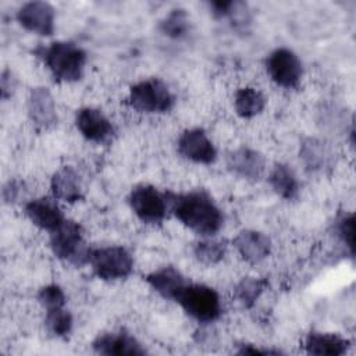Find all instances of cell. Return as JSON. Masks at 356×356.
<instances>
[{
  "label": "cell",
  "mask_w": 356,
  "mask_h": 356,
  "mask_svg": "<svg viewBox=\"0 0 356 356\" xmlns=\"http://www.w3.org/2000/svg\"><path fill=\"white\" fill-rule=\"evenodd\" d=\"M145 282L154 291L160 298L172 300L178 298L181 291L189 282L188 278L174 266H163L150 271L145 277Z\"/></svg>",
  "instance_id": "obj_18"
},
{
  "label": "cell",
  "mask_w": 356,
  "mask_h": 356,
  "mask_svg": "<svg viewBox=\"0 0 356 356\" xmlns=\"http://www.w3.org/2000/svg\"><path fill=\"white\" fill-rule=\"evenodd\" d=\"M207 6H209V10H210V13L214 18L222 19V18H228L229 10H231V6H232V0L209 1Z\"/></svg>",
  "instance_id": "obj_31"
},
{
  "label": "cell",
  "mask_w": 356,
  "mask_h": 356,
  "mask_svg": "<svg viewBox=\"0 0 356 356\" xmlns=\"http://www.w3.org/2000/svg\"><path fill=\"white\" fill-rule=\"evenodd\" d=\"M178 154L195 164L210 165L218 159V150L203 128L195 127L182 131L177 139Z\"/></svg>",
  "instance_id": "obj_10"
},
{
  "label": "cell",
  "mask_w": 356,
  "mask_h": 356,
  "mask_svg": "<svg viewBox=\"0 0 356 356\" xmlns=\"http://www.w3.org/2000/svg\"><path fill=\"white\" fill-rule=\"evenodd\" d=\"M236 353H239V355H280L281 350L260 348L253 343H241Z\"/></svg>",
  "instance_id": "obj_32"
},
{
  "label": "cell",
  "mask_w": 356,
  "mask_h": 356,
  "mask_svg": "<svg viewBox=\"0 0 356 356\" xmlns=\"http://www.w3.org/2000/svg\"><path fill=\"white\" fill-rule=\"evenodd\" d=\"M267 106V97L254 86H242L234 95V110L238 117L250 120L260 115Z\"/></svg>",
  "instance_id": "obj_22"
},
{
  "label": "cell",
  "mask_w": 356,
  "mask_h": 356,
  "mask_svg": "<svg viewBox=\"0 0 356 356\" xmlns=\"http://www.w3.org/2000/svg\"><path fill=\"white\" fill-rule=\"evenodd\" d=\"M74 122L81 136L96 145H108L117 135L113 121L97 107L85 106L78 108Z\"/></svg>",
  "instance_id": "obj_9"
},
{
  "label": "cell",
  "mask_w": 356,
  "mask_h": 356,
  "mask_svg": "<svg viewBox=\"0 0 356 356\" xmlns=\"http://www.w3.org/2000/svg\"><path fill=\"white\" fill-rule=\"evenodd\" d=\"M303 348L309 355L342 356L350 348V341L337 332L310 331L303 338Z\"/></svg>",
  "instance_id": "obj_20"
},
{
  "label": "cell",
  "mask_w": 356,
  "mask_h": 356,
  "mask_svg": "<svg viewBox=\"0 0 356 356\" xmlns=\"http://www.w3.org/2000/svg\"><path fill=\"white\" fill-rule=\"evenodd\" d=\"M15 19L25 31L39 36L49 38L56 31V11L46 1L24 3L15 14Z\"/></svg>",
  "instance_id": "obj_12"
},
{
  "label": "cell",
  "mask_w": 356,
  "mask_h": 356,
  "mask_svg": "<svg viewBox=\"0 0 356 356\" xmlns=\"http://www.w3.org/2000/svg\"><path fill=\"white\" fill-rule=\"evenodd\" d=\"M35 56L46 67L54 82L75 83L85 75L88 53L70 40H54L35 49Z\"/></svg>",
  "instance_id": "obj_2"
},
{
  "label": "cell",
  "mask_w": 356,
  "mask_h": 356,
  "mask_svg": "<svg viewBox=\"0 0 356 356\" xmlns=\"http://www.w3.org/2000/svg\"><path fill=\"white\" fill-rule=\"evenodd\" d=\"M17 88V79L14 74L10 70H3L1 78H0V92H1V99L7 102L15 92Z\"/></svg>",
  "instance_id": "obj_30"
},
{
  "label": "cell",
  "mask_w": 356,
  "mask_h": 356,
  "mask_svg": "<svg viewBox=\"0 0 356 356\" xmlns=\"http://www.w3.org/2000/svg\"><path fill=\"white\" fill-rule=\"evenodd\" d=\"M299 157L305 168L310 172H324L334 164V152L323 139L305 138L299 146Z\"/></svg>",
  "instance_id": "obj_19"
},
{
  "label": "cell",
  "mask_w": 356,
  "mask_h": 356,
  "mask_svg": "<svg viewBox=\"0 0 356 356\" xmlns=\"http://www.w3.org/2000/svg\"><path fill=\"white\" fill-rule=\"evenodd\" d=\"M177 103V97L170 86L157 76L145 78L129 86L127 104L139 114H165Z\"/></svg>",
  "instance_id": "obj_4"
},
{
  "label": "cell",
  "mask_w": 356,
  "mask_h": 356,
  "mask_svg": "<svg viewBox=\"0 0 356 356\" xmlns=\"http://www.w3.org/2000/svg\"><path fill=\"white\" fill-rule=\"evenodd\" d=\"M175 303L202 327L218 321L224 313L220 293L206 284L189 281L175 299Z\"/></svg>",
  "instance_id": "obj_3"
},
{
  "label": "cell",
  "mask_w": 356,
  "mask_h": 356,
  "mask_svg": "<svg viewBox=\"0 0 356 356\" xmlns=\"http://www.w3.org/2000/svg\"><path fill=\"white\" fill-rule=\"evenodd\" d=\"M264 68L271 82L278 88L298 89L303 79V63L289 47H277L264 60Z\"/></svg>",
  "instance_id": "obj_8"
},
{
  "label": "cell",
  "mask_w": 356,
  "mask_h": 356,
  "mask_svg": "<svg viewBox=\"0 0 356 356\" xmlns=\"http://www.w3.org/2000/svg\"><path fill=\"white\" fill-rule=\"evenodd\" d=\"M88 266L92 273L102 281L115 282L127 280L134 273L132 253L118 245L92 248Z\"/></svg>",
  "instance_id": "obj_6"
},
{
  "label": "cell",
  "mask_w": 356,
  "mask_h": 356,
  "mask_svg": "<svg viewBox=\"0 0 356 356\" xmlns=\"http://www.w3.org/2000/svg\"><path fill=\"white\" fill-rule=\"evenodd\" d=\"M44 330L57 339H67L74 330V316L67 307L44 310Z\"/></svg>",
  "instance_id": "obj_24"
},
{
  "label": "cell",
  "mask_w": 356,
  "mask_h": 356,
  "mask_svg": "<svg viewBox=\"0 0 356 356\" xmlns=\"http://www.w3.org/2000/svg\"><path fill=\"white\" fill-rule=\"evenodd\" d=\"M92 350L103 356H143L147 349L127 330L104 331L97 334L92 343Z\"/></svg>",
  "instance_id": "obj_11"
},
{
  "label": "cell",
  "mask_w": 356,
  "mask_h": 356,
  "mask_svg": "<svg viewBox=\"0 0 356 356\" xmlns=\"http://www.w3.org/2000/svg\"><path fill=\"white\" fill-rule=\"evenodd\" d=\"M225 165L229 172L249 182L260 181L266 172L264 156L249 146H239L227 152Z\"/></svg>",
  "instance_id": "obj_13"
},
{
  "label": "cell",
  "mask_w": 356,
  "mask_h": 356,
  "mask_svg": "<svg viewBox=\"0 0 356 356\" xmlns=\"http://www.w3.org/2000/svg\"><path fill=\"white\" fill-rule=\"evenodd\" d=\"M232 245L241 259L249 264H259L266 260L271 250L270 236L257 229H242L232 239Z\"/></svg>",
  "instance_id": "obj_16"
},
{
  "label": "cell",
  "mask_w": 356,
  "mask_h": 356,
  "mask_svg": "<svg viewBox=\"0 0 356 356\" xmlns=\"http://www.w3.org/2000/svg\"><path fill=\"white\" fill-rule=\"evenodd\" d=\"M24 189V184L15 178H10L4 185H3V189H1V197H3V202L4 204H13L15 203L19 196H21V192Z\"/></svg>",
  "instance_id": "obj_29"
},
{
  "label": "cell",
  "mask_w": 356,
  "mask_h": 356,
  "mask_svg": "<svg viewBox=\"0 0 356 356\" xmlns=\"http://www.w3.org/2000/svg\"><path fill=\"white\" fill-rule=\"evenodd\" d=\"M160 32L174 40H181L186 38L191 32V19L185 10L175 8L171 10L159 24Z\"/></svg>",
  "instance_id": "obj_26"
},
{
  "label": "cell",
  "mask_w": 356,
  "mask_h": 356,
  "mask_svg": "<svg viewBox=\"0 0 356 356\" xmlns=\"http://www.w3.org/2000/svg\"><path fill=\"white\" fill-rule=\"evenodd\" d=\"M228 245L225 239L217 236H206L197 239L192 246L193 257L204 266H216L221 263L227 256Z\"/></svg>",
  "instance_id": "obj_23"
},
{
  "label": "cell",
  "mask_w": 356,
  "mask_h": 356,
  "mask_svg": "<svg viewBox=\"0 0 356 356\" xmlns=\"http://www.w3.org/2000/svg\"><path fill=\"white\" fill-rule=\"evenodd\" d=\"M29 121L38 131H50L57 125L58 115L53 93L46 86H35L26 99Z\"/></svg>",
  "instance_id": "obj_14"
},
{
  "label": "cell",
  "mask_w": 356,
  "mask_h": 356,
  "mask_svg": "<svg viewBox=\"0 0 356 356\" xmlns=\"http://www.w3.org/2000/svg\"><path fill=\"white\" fill-rule=\"evenodd\" d=\"M24 214L36 228L49 234L67 220L58 200L53 196H39L25 202Z\"/></svg>",
  "instance_id": "obj_15"
},
{
  "label": "cell",
  "mask_w": 356,
  "mask_h": 356,
  "mask_svg": "<svg viewBox=\"0 0 356 356\" xmlns=\"http://www.w3.org/2000/svg\"><path fill=\"white\" fill-rule=\"evenodd\" d=\"M127 200L135 217L146 225H161L170 214L167 192H161L150 184L135 185Z\"/></svg>",
  "instance_id": "obj_7"
},
{
  "label": "cell",
  "mask_w": 356,
  "mask_h": 356,
  "mask_svg": "<svg viewBox=\"0 0 356 356\" xmlns=\"http://www.w3.org/2000/svg\"><path fill=\"white\" fill-rule=\"evenodd\" d=\"M271 191L284 200H295L300 192V182L293 168L286 163H275L267 174Z\"/></svg>",
  "instance_id": "obj_21"
},
{
  "label": "cell",
  "mask_w": 356,
  "mask_h": 356,
  "mask_svg": "<svg viewBox=\"0 0 356 356\" xmlns=\"http://www.w3.org/2000/svg\"><path fill=\"white\" fill-rule=\"evenodd\" d=\"M267 289V280L257 277H243L234 288V296L243 309H252Z\"/></svg>",
  "instance_id": "obj_25"
},
{
  "label": "cell",
  "mask_w": 356,
  "mask_h": 356,
  "mask_svg": "<svg viewBox=\"0 0 356 356\" xmlns=\"http://www.w3.org/2000/svg\"><path fill=\"white\" fill-rule=\"evenodd\" d=\"M51 196L58 202L74 204L85 199L82 179L71 165H63L50 178Z\"/></svg>",
  "instance_id": "obj_17"
},
{
  "label": "cell",
  "mask_w": 356,
  "mask_h": 356,
  "mask_svg": "<svg viewBox=\"0 0 356 356\" xmlns=\"http://www.w3.org/2000/svg\"><path fill=\"white\" fill-rule=\"evenodd\" d=\"M334 236L353 254L355 249V217L352 213L339 214L332 222Z\"/></svg>",
  "instance_id": "obj_27"
},
{
  "label": "cell",
  "mask_w": 356,
  "mask_h": 356,
  "mask_svg": "<svg viewBox=\"0 0 356 356\" xmlns=\"http://www.w3.org/2000/svg\"><path fill=\"white\" fill-rule=\"evenodd\" d=\"M170 213L200 238L217 236L224 227V213L204 189L167 192Z\"/></svg>",
  "instance_id": "obj_1"
},
{
  "label": "cell",
  "mask_w": 356,
  "mask_h": 356,
  "mask_svg": "<svg viewBox=\"0 0 356 356\" xmlns=\"http://www.w3.org/2000/svg\"><path fill=\"white\" fill-rule=\"evenodd\" d=\"M36 300L43 307V310L65 307L67 293L58 284H47L39 288L36 293Z\"/></svg>",
  "instance_id": "obj_28"
},
{
  "label": "cell",
  "mask_w": 356,
  "mask_h": 356,
  "mask_svg": "<svg viewBox=\"0 0 356 356\" xmlns=\"http://www.w3.org/2000/svg\"><path fill=\"white\" fill-rule=\"evenodd\" d=\"M49 246L54 257L74 266L83 267L89 263L92 248L89 246L82 225L72 220H65L56 231L49 234Z\"/></svg>",
  "instance_id": "obj_5"
}]
</instances>
